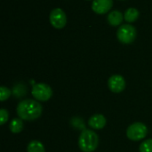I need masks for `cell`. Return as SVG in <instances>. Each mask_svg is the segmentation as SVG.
<instances>
[{"label": "cell", "mask_w": 152, "mask_h": 152, "mask_svg": "<svg viewBox=\"0 0 152 152\" xmlns=\"http://www.w3.org/2000/svg\"><path fill=\"white\" fill-rule=\"evenodd\" d=\"M32 96L37 101H47L53 96L52 88L45 83H37L32 87Z\"/></svg>", "instance_id": "5"}, {"label": "cell", "mask_w": 152, "mask_h": 152, "mask_svg": "<svg viewBox=\"0 0 152 152\" xmlns=\"http://www.w3.org/2000/svg\"><path fill=\"white\" fill-rule=\"evenodd\" d=\"M108 22L111 26H119L123 22V14L118 10H114L108 14Z\"/></svg>", "instance_id": "10"}, {"label": "cell", "mask_w": 152, "mask_h": 152, "mask_svg": "<svg viewBox=\"0 0 152 152\" xmlns=\"http://www.w3.org/2000/svg\"><path fill=\"white\" fill-rule=\"evenodd\" d=\"M16 111L20 119L33 121L40 117L43 112V108L42 105L37 100L25 99L18 104Z\"/></svg>", "instance_id": "1"}, {"label": "cell", "mask_w": 152, "mask_h": 152, "mask_svg": "<svg viewBox=\"0 0 152 152\" xmlns=\"http://www.w3.org/2000/svg\"><path fill=\"white\" fill-rule=\"evenodd\" d=\"M148 133L147 126L140 122H136L128 126L126 130V136L129 140L134 142H138L146 137Z\"/></svg>", "instance_id": "3"}, {"label": "cell", "mask_w": 152, "mask_h": 152, "mask_svg": "<svg viewBox=\"0 0 152 152\" xmlns=\"http://www.w3.org/2000/svg\"><path fill=\"white\" fill-rule=\"evenodd\" d=\"M0 118H1V125H4L8 120V112L4 108H1L0 110Z\"/></svg>", "instance_id": "16"}, {"label": "cell", "mask_w": 152, "mask_h": 152, "mask_svg": "<svg viewBox=\"0 0 152 152\" xmlns=\"http://www.w3.org/2000/svg\"><path fill=\"white\" fill-rule=\"evenodd\" d=\"M28 152H45V147L39 141H32L28 144Z\"/></svg>", "instance_id": "13"}, {"label": "cell", "mask_w": 152, "mask_h": 152, "mask_svg": "<svg viewBox=\"0 0 152 152\" xmlns=\"http://www.w3.org/2000/svg\"><path fill=\"white\" fill-rule=\"evenodd\" d=\"M50 22L55 29H62L67 23V17L64 11L61 8H54L49 15Z\"/></svg>", "instance_id": "6"}, {"label": "cell", "mask_w": 152, "mask_h": 152, "mask_svg": "<svg viewBox=\"0 0 152 152\" xmlns=\"http://www.w3.org/2000/svg\"><path fill=\"white\" fill-rule=\"evenodd\" d=\"M99 137L92 130H84L78 138V147L83 152H94L98 147Z\"/></svg>", "instance_id": "2"}, {"label": "cell", "mask_w": 152, "mask_h": 152, "mask_svg": "<svg viewBox=\"0 0 152 152\" xmlns=\"http://www.w3.org/2000/svg\"><path fill=\"white\" fill-rule=\"evenodd\" d=\"M140 152H152V139L144 141L139 148Z\"/></svg>", "instance_id": "14"}, {"label": "cell", "mask_w": 152, "mask_h": 152, "mask_svg": "<svg viewBox=\"0 0 152 152\" xmlns=\"http://www.w3.org/2000/svg\"><path fill=\"white\" fill-rule=\"evenodd\" d=\"M108 87L110 91L114 93H120L126 88V81L123 76L119 74H114L109 79Z\"/></svg>", "instance_id": "7"}, {"label": "cell", "mask_w": 152, "mask_h": 152, "mask_svg": "<svg viewBox=\"0 0 152 152\" xmlns=\"http://www.w3.org/2000/svg\"><path fill=\"white\" fill-rule=\"evenodd\" d=\"M139 11L136 8L134 7H130L128 8L124 14V19L127 22H135L138 17H139Z\"/></svg>", "instance_id": "11"}, {"label": "cell", "mask_w": 152, "mask_h": 152, "mask_svg": "<svg viewBox=\"0 0 152 152\" xmlns=\"http://www.w3.org/2000/svg\"><path fill=\"white\" fill-rule=\"evenodd\" d=\"M11 95H12V92L8 88H6L5 86H1V88H0V100L2 102L6 100L7 99H9Z\"/></svg>", "instance_id": "15"}, {"label": "cell", "mask_w": 152, "mask_h": 152, "mask_svg": "<svg viewBox=\"0 0 152 152\" xmlns=\"http://www.w3.org/2000/svg\"><path fill=\"white\" fill-rule=\"evenodd\" d=\"M117 37L122 44H131L136 38V29L131 24H123L118 28Z\"/></svg>", "instance_id": "4"}, {"label": "cell", "mask_w": 152, "mask_h": 152, "mask_svg": "<svg viewBox=\"0 0 152 152\" xmlns=\"http://www.w3.org/2000/svg\"><path fill=\"white\" fill-rule=\"evenodd\" d=\"M9 128L11 130V132L12 133H19L22 131L23 129V123H22V119L20 118H14L12 120V122L10 123Z\"/></svg>", "instance_id": "12"}, {"label": "cell", "mask_w": 152, "mask_h": 152, "mask_svg": "<svg viewBox=\"0 0 152 152\" xmlns=\"http://www.w3.org/2000/svg\"><path fill=\"white\" fill-rule=\"evenodd\" d=\"M113 4V0H94L92 9L98 14H104L108 13Z\"/></svg>", "instance_id": "8"}, {"label": "cell", "mask_w": 152, "mask_h": 152, "mask_svg": "<svg viewBox=\"0 0 152 152\" xmlns=\"http://www.w3.org/2000/svg\"><path fill=\"white\" fill-rule=\"evenodd\" d=\"M106 123H107V120L105 116L102 114L94 115L88 120L89 126L94 130H100V129L104 128V126L106 125Z\"/></svg>", "instance_id": "9"}]
</instances>
